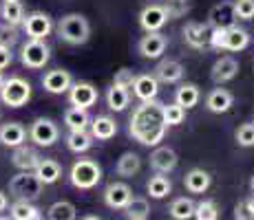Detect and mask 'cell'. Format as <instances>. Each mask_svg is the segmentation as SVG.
Returning <instances> with one entry per match:
<instances>
[{
  "label": "cell",
  "mask_w": 254,
  "mask_h": 220,
  "mask_svg": "<svg viewBox=\"0 0 254 220\" xmlns=\"http://www.w3.org/2000/svg\"><path fill=\"white\" fill-rule=\"evenodd\" d=\"M51 57V51L45 44V40H31L22 44V53H20V60L27 68H42Z\"/></svg>",
  "instance_id": "cell-7"
},
{
  "label": "cell",
  "mask_w": 254,
  "mask_h": 220,
  "mask_svg": "<svg viewBox=\"0 0 254 220\" xmlns=\"http://www.w3.org/2000/svg\"><path fill=\"white\" fill-rule=\"evenodd\" d=\"M186 119V108L179 104H168L164 106V121L166 126H179Z\"/></svg>",
  "instance_id": "cell-40"
},
{
  "label": "cell",
  "mask_w": 254,
  "mask_h": 220,
  "mask_svg": "<svg viewBox=\"0 0 254 220\" xmlns=\"http://www.w3.org/2000/svg\"><path fill=\"white\" fill-rule=\"evenodd\" d=\"M166 121H164V104H159L157 99L141 101L137 110L130 117L128 132L135 141H139L141 145H159V141H164L166 134Z\"/></svg>",
  "instance_id": "cell-1"
},
{
  "label": "cell",
  "mask_w": 254,
  "mask_h": 220,
  "mask_svg": "<svg viewBox=\"0 0 254 220\" xmlns=\"http://www.w3.org/2000/svg\"><path fill=\"white\" fill-rule=\"evenodd\" d=\"M9 216L13 220H38L40 218V209H38L36 205H31V200L18 198L16 203L9 207Z\"/></svg>",
  "instance_id": "cell-29"
},
{
  "label": "cell",
  "mask_w": 254,
  "mask_h": 220,
  "mask_svg": "<svg viewBox=\"0 0 254 220\" xmlns=\"http://www.w3.org/2000/svg\"><path fill=\"white\" fill-rule=\"evenodd\" d=\"M146 189H148V194L153 198H166L170 194V189H173V185H170V180L166 178V176L162 174H157V176H153V178L148 180V185H146Z\"/></svg>",
  "instance_id": "cell-37"
},
{
  "label": "cell",
  "mask_w": 254,
  "mask_h": 220,
  "mask_svg": "<svg viewBox=\"0 0 254 220\" xmlns=\"http://www.w3.org/2000/svg\"><path fill=\"white\" fill-rule=\"evenodd\" d=\"M11 163H13V168H18V170H31L33 172L36 165L40 163V154H38L33 148H27L24 143H20L13 148Z\"/></svg>",
  "instance_id": "cell-22"
},
{
  "label": "cell",
  "mask_w": 254,
  "mask_h": 220,
  "mask_svg": "<svg viewBox=\"0 0 254 220\" xmlns=\"http://www.w3.org/2000/svg\"><path fill=\"white\" fill-rule=\"evenodd\" d=\"M234 218L237 220H250V218H254L252 216V212L248 209V205H246V200H241V203L234 207Z\"/></svg>",
  "instance_id": "cell-45"
},
{
  "label": "cell",
  "mask_w": 254,
  "mask_h": 220,
  "mask_svg": "<svg viewBox=\"0 0 254 220\" xmlns=\"http://www.w3.org/2000/svg\"><path fill=\"white\" fill-rule=\"evenodd\" d=\"M22 27H24V33H27L31 40H45V38L51 36V31H53L51 18L42 11L29 13V16L22 20Z\"/></svg>",
  "instance_id": "cell-8"
},
{
  "label": "cell",
  "mask_w": 254,
  "mask_h": 220,
  "mask_svg": "<svg viewBox=\"0 0 254 220\" xmlns=\"http://www.w3.org/2000/svg\"><path fill=\"white\" fill-rule=\"evenodd\" d=\"M0 18L11 27H18L24 20V9L18 0H2V7H0Z\"/></svg>",
  "instance_id": "cell-28"
},
{
  "label": "cell",
  "mask_w": 254,
  "mask_h": 220,
  "mask_svg": "<svg viewBox=\"0 0 254 220\" xmlns=\"http://www.w3.org/2000/svg\"><path fill=\"white\" fill-rule=\"evenodd\" d=\"M130 196H133V192L126 183H111L104 189V203L111 209H124V205L130 200Z\"/></svg>",
  "instance_id": "cell-18"
},
{
  "label": "cell",
  "mask_w": 254,
  "mask_h": 220,
  "mask_svg": "<svg viewBox=\"0 0 254 220\" xmlns=\"http://www.w3.org/2000/svg\"><path fill=\"white\" fill-rule=\"evenodd\" d=\"M128 101H130L128 88H124V86H120V84H113L109 90H106V104H109L111 110H115V112L126 110Z\"/></svg>",
  "instance_id": "cell-27"
},
{
  "label": "cell",
  "mask_w": 254,
  "mask_h": 220,
  "mask_svg": "<svg viewBox=\"0 0 254 220\" xmlns=\"http://www.w3.org/2000/svg\"><path fill=\"white\" fill-rule=\"evenodd\" d=\"M71 84H73V77L64 68H53V71L45 73V77H42V86L51 95H62V92L69 90Z\"/></svg>",
  "instance_id": "cell-12"
},
{
  "label": "cell",
  "mask_w": 254,
  "mask_h": 220,
  "mask_svg": "<svg viewBox=\"0 0 254 220\" xmlns=\"http://www.w3.org/2000/svg\"><path fill=\"white\" fill-rule=\"evenodd\" d=\"M197 101H199V86L197 84H182L177 88V92H175V104L184 106L186 110L197 106Z\"/></svg>",
  "instance_id": "cell-32"
},
{
  "label": "cell",
  "mask_w": 254,
  "mask_h": 220,
  "mask_svg": "<svg viewBox=\"0 0 254 220\" xmlns=\"http://www.w3.org/2000/svg\"><path fill=\"white\" fill-rule=\"evenodd\" d=\"M66 145H69L71 152L82 154V152H86V150H91L93 134L86 132V130H71L69 136H66Z\"/></svg>",
  "instance_id": "cell-30"
},
{
  "label": "cell",
  "mask_w": 254,
  "mask_h": 220,
  "mask_svg": "<svg viewBox=\"0 0 254 220\" xmlns=\"http://www.w3.org/2000/svg\"><path fill=\"white\" fill-rule=\"evenodd\" d=\"M2 82H4V77H2V71H0V86H2Z\"/></svg>",
  "instance_id": "cell-50"
},
{
  "label": "cell",
  "mask_w": 254,
  "mask_h": 220,
  "mask_svg": "<svg viewBox=\"0 0 254 220\" xmlns=\"http://www.w3.org/2000/svg\"><path fill=\"white\" fill-rule=\"evenodd\" d=\"M162 7L166 16H168V20H177V18H184L192 9V4H190V0H166Z\"/></svg>",
  "instance_id": "cell-38"
},
{
  "label": "cell",
  "mask_w": 254,
  "mask_h": 220,
  "mask_svg": "<svg viewBox=\"0 0 254 220\" xmlns=\"http://www.w3.org/2000/svg\"><path fill=\"white\" fill-rule=\"evenodd\" d=\"M250 44V33L241 27H228L223 31V40H221V48L226 51H243V48Z\"/></svg>",
  "instance_id": "cell-19"
},
{
  "label": "cell",
  "mask_w": 254,
  "mask_h": 220,
  "mask_svg": "<svg viewBox=\"0 0 254 220\" xmlns=\"http://www.w3.org/2000/svg\"><path fill=\"white\" fill-rule=\"evenodd\" d=\"M197 220H217L219 218V209L214 200H201L199 205H194V216Z\"/></svg>",
  "instance_id": "cell-39"
},
{
  "label": "cell",
  "mask_w": 254,
  "mask_h": 220,
  "mask_svg": "<svg viewBox=\"0 0 254 220\" xmlns=\"http://www.w3.org/2000/svg\"><path fill=\"white\" fill-rule=\"evenodd\" d=\"M246 205H248V209H250L252 216H254V192H252V196H250V198H246Z\"/></svg>",
  "instance_id": "cell-48"
},
{
  "label": "cell",
  "mask_w": 254,
  "mask_h": 220,
  "mask_svg": "<svg viewBox=\"0 0 254 220\" xmlns=\"http://www.w3.org/2000/svg\"><path fill=\"white\" fill-rule=\"evenodd\" d=\"M124 212H126V218L128 220H146L150 214L148 200L139 198V196H130V200L124 205Z\"/></svg>",
  "instance_id": "cell-33"
},
{
  "label": "cell",
  "mask_w": 254,
  "mask_h": 220,
  "mask_svg": "<svg viewBox=\"0 0 254 220\" xmlns=\"http://www.w3.org/2000/svg\"><path fill=\"white\" fill-rule=\"evenodd\" d=\"M64 124L69 130H86V126L91 124V117L86 108H77V106H73L64 112Z\"/></svg>",
  "instance_id": "cell-31"
},
{
  "label": "cell",
  "mask_w": 254,
  "mask_h": 220,
  "mask_svg": "<svg viewBox=\"0 0 254 220\" xmlns=\"http://www.w3.org/2000/svg\"><path fill=\"white\" fill-rule=\"evenodd\" d=\"M31 99V84L22 77H9L0 86V101L9 108H20Z\"/></svg>",
  "instance_id": "cell-5"
},
{
  "label": "cell",
  "mask_w": 254,
  "mask_h": 220,
  "mask_svg": "<svg viewBox=\"0 0 254 220\" xmlns=\"http://www.w3.org/2000/svg\"><path fill=\"white\" fill-rule=\"evenodd\" d=\"M166 22H168V16H166L162 4H148V7H144L139 13V27L144 29L146 33L159 31Z\"/></svg>",
  "instance_id": "cell-13"
},
{
  "label": "cell",
  "mask_w": 254,
  "mask_h": 220,
  "mask_svg": "<svg viewBox=\"0 0 254 220\" xmlns=\"http://www.w3.org/2000/svg\"><path fill=\"white\" fill-rule=\"evenodd\" d=\"M232 92H228L226 88H214V90H210V95L206 97V106L210 112H217V115H221V112H228L232 108Z\"/></svg>",
  "instance_id": "cell-23"
},
{
  "label": "cell",
  "mask_w": 254,
  "mask_h": 220,
  "mask_svg": "<svg viewBox=\"0 0 254 220\" xmlns=\"http://www.w3.org/2000/svg\"><path fill=\"white\" fill-rule=\"evenodd\" d=\"M16 42H18L16 27H11V24L4 22L2 27H0V44H2V46H13Z\"/></svg>",
  "instance_id": "cell-43"
},
{
  "label": "cell",
  "mask_w": 254,
  "mask_h": 220,
  "mask_svg": "<svg viewBox=\"0 0 254 220\" xmlns=\"http://www.w3.org/2000/svg\"><path fill=\"white\" fill-rule=\"evenodd\" d=\"M36 176L42 180V185H53L60 180L62 176V165L53 159H40V163L36 165Z\"/></svg>",
  "instance_id": "cell-24"
},
{
  "label": "cell",
  "mask_w": 254,
  "mask_h": 220,
  "mask_svg": "<svg viewBox=\"0 0 254 220\" xmlns=\"http://www.w3.org/2000/svg\"><path fill=\"white\" fill-rule=\"evenodd\" d=\"M133 92L135 97H137L139 101H148V99H157L159 95V82L155 75H148V73H144V75H135V82H133Z\"/></svg>",
  "instance_id": "cell-15"
},
{
  "label": "cell",
  "mask_w": 254,
  "mask_h": 220,
  "mask_svg": "<svg viewBox=\"0 0 254 220\" xmlns=\"http://www.w3.org/2000/svg\"><path fill=\"white\" fill-rule=\"evenodd\" d=\"M237 73H239V62L230 55H223L214 62L212 71H210V80H212L214 84H226V82L237 77Z\"/></svg>",
  "instance_id": "cell-14"
},
{
  "label": "cell",
  "mask_w": 254,
  "mask_h": 220,
  "mask_svg": "<svg viewBox=\"0 0 254 220\" xmlns=\"http://www.w3.org/2000/svg\"><path fill=\"white\" fill-rule=\"evenodd\" d=\"M69 101L73 106H77V108H86L89 110L91 106H95L97 101V88L89 84V82H77V84H71L69 90Z\"/></svg>",
  "instance_id": "cell-10"
},
{
  "label": "cell",
  "mask_w": 254,
  "mask_h": 220,
  "mask_svg": "<svg viewBox=\"0 0 254 220\" xmlns=\"http://www.w3.org/2000/svg\"><path fill=\"white\" fill-rule=\"evenodd\" d=\"M177 161H179L177 152L173 148H168V145H162V148H157L150 154V168L159 174H168L177 168Z\"/></svg>",
  "instance_id": "cell-16"
},
{
  "label": "cell",
  "mask_w": 254,
  "mask_h": 220,
  "mask_svg": "<svg viewBox=\"0 0 254 220\" xmlns=\"http://www.w3.org/2000/svg\"><path fill=\"white\" fill-rule=\"evenodd\" d=\"M47 216L51 220H73L77 216V214H75V205L69 203V200H58V203H53L51 207H49Z\"/></svg>",
  "instance_id": "cell-36"
},
{
  "label": "cell",
  "mask_w": 254,
  "mask_h": 220,
  "mask_svg": "<svg viewBox=\"0 0 254 220\" xmlns=\"http://www.w3.org/2000/svg\"><path fill=\"white\" fill-rule=\"evenodd\" d=\"M210 183H212L210 174L206 172V170H199V168L190 170V172L186 174V178H184V185H186V189H188L190 194H203L210 187Z\"/></svg>",
  "instance_id": "cell-26"
},
{
  "label": "cell",
  "mask_w": 254,
  "mask_h": 220,
  "mask_svg": "<svg viewBox=\"0 0 254 220\" xmlns=\"http://www.w3.org/2000/svg\"><path fill=\"white\" fill-rule=\"evenodd\" d=\"M56 29H58L60 40L66 44H73V46H75V44H84L91 36V24L84 16H80V13H69V16L60 18Z\"/></svg>",
  "instance_id": "cell-2"
},
{
  "label": "cell",
  "mask_w": 254,
  "mask_h": 220,
  "mask_svg": "<svg viewBox=\"0 0 254 220\" xmlns=\"http://www.w3.org/2000/svg\"><path fill=\"white\" fill-rule=\"evenodd\" d=\"M184 42L190 48H206L210 40V27L201 22H188L184 27Z\"/></svg>",
  "instance_id": "cell-17"
},
{
  "label": "cell",
  "mask_w": 254,
  "mask_h": 220,
  "mask_svg": "<svg viewBox=\"0 0 254 220\" xmlns=\"http://www.w3.org/2000/svg\"><path fill=\"white\" fill-rule=\"evenodd\" d=\"M168 212H170V216H173L175 220H188V218L194 216V203L190 198H186V196L175 198Z\"/></svg>",
  "instance_id": "cell-35"
},
{
  "label": "cell",
  "mask_w": 254,
  "mask_h": 220,
  "mask_svg": "<svg viewBox=\"0 0 254 220\" xmlns=\"http://www.w3.org/2000/svg\"><path fill=\"white\" fill-rule=\"evenodd\" d=\"M234 13L239 20H252L254 18V0H237L234 2Z\"/></svg>",
  "instance_id": "cell-42"
},
{
  "label": "cell",
  "mask_w": 254,
  "mask_h": 220,
  "mask_svg": "<svg viewBox=\"0 0 254 220\" xmlns=\"http://www.w3.org/2000/svg\"><path fill=\"white\" fill-rule=\"evenodd\" d=\"M141 168V159L135 152H124L117 161V174L120 176H135Z\"/></svg>",
  "instance_id": "cell-34"
},
{
  "label": "cell",
  "mask_w": 254,
  "mask_h": 220,
  "mask_svg": "<svg viewBox=\"0 0 254 220\" xmlns=\"http://www.w3.org/2000/svg\"><path fill=\"white\" fill-rule=\"evenodd\" d=\"M237 22V13H234V2L223 0V2L214 4L208 13V27L210 29H228Z\"/></svg>",
  "instance_id": "cell-9"
},
{
  "label": "cell",
  "mask_w": 254,
  "mask_h": 220,
  "mask_svg": "<svg viewBox=\"0 0 254 220\" xmlns=\"http://www.w3.org/2000/svg\"><path fill=\"white\" fill-rule=\"evenodd\" d=\"M250 189H252V192H254V176H252V178H250Z\"/></svg>",
  "instance_id": "cell-49"
},
{
  "label": "cell",
  "mask_w": 254,
  "mask_h": 220,
  "mask_svg": "<svg viewBox=\"0 0 254 220\" xmlns=\"http://www.w3.org/2000/svg\"><path fill=\"white\" fill-rule=\"evenodd\" d=\"M9 207V200H7V194L0 192V212H4V209Z\"/></svg>",
  "instance_id": "cell-47"
},
{
  "label": "cell",
  "mask_w": 254,
  "mask_h": 220,
  "mask_svg": "<svg viewBox=\"0 0 254 220\" xmlns=\"http://www.w3.org/2000/svg\"><path fill=\"white\" fill-rule=\"evenodd\" d=\"M42 180L36 176V172L31 170H20V174H16L9 180V192L11 196L20 198V200H36L42 194Z\"/></svg>",
  "instance_id": "cell-4"
},
{
  "label": "cell",
  "mask_w": 254,
  "mask_h": 220,
  "mask_svg": "<svg viewBox=\"0 0 254 220\" xmlns=\"http://www.w3.org/2000/svg\"><path fill=\"white\" fill-rule=\"evenodd\" d=\"M133 82H135V73L130 71V68H120V71L115 73V82H113V84L130 88V86H133Z\"/></svg>",
  "instance_id": "cell-44"
},
{
  "label": "cell",
  "mask_w": 254,
  "mask_h": 220,
  "mask_svg": "<svg viewBox=\"0 0 254 220\" xmlns=\"http://www.w3.org/2000/svg\"><path fill=\"white\" fill-rule=\"evenodd\" d=\"M69 178L75 189H93L102 180V168L93 159H80L73 163Z\"/></svg>",
  "instance_id": "cell-3"
},
{
  "label": "cell",
  "mask_w": 254,
  "mask_h": 220,
  "mask_svg": "<svg viewBox=\"0 0 254 220\" xmlns=\"http://www.w3.org/2000/svg\"><path fill=\"white\" fill-rule=\"evenodd\" d=\"M29 139L40 148H51L58 139H60V130L49 117H38L29 128Z\"/></svg>",
  "instance_id": "cell-6"
},
{
  "label": "cell",
  "mask_w": 254,
  "mask_h": 220,
  "mask_svg": "<svg viewBox=\"0 0 254 220\" xmlns=\"http://www.w3.org/2000/svg\"><path fill=\"white\" fill-rule=\"evenodd\" d=\"M24 139H27V130L18 121H9V124L0 126V143L7 148H16V145L24 143Z\"/></svg>",
  "instance_id": "cell-21"
},
{
  "label": "cell",
  "mask_w": 254,
  "mask_h": 220,
  "mask_svg": "<svg viewBox=\"0 0 254 220\" xmlns=\"http://www.w3.org/2000/svg\"><path fill=\"white\" fill-rule=\"evenodd\" d=\"M166 46H168V40H166V36H162L159 31H148L144 38L139 40V53L144 57H148V60H159V57L164 55Z\"/></svg>",
  "instance_id": "cell-11"
},
{
  "label": "cell",
  "mask_w": 254,
  "mask_h": 220,
  "mask_svg": "<svg viewBox=\"0 0 254 220\" xmlns=\"http://www.w3.org/2000/svg\"><path fill=\"white\" fill-rule=\"evenodd\" d=\"M237 143L243 148H252L254 145V124H243L237 130Z\"/></svg>",
  "instance_id": "cell-41"
},
{
  "label": "cell",
  "mask_w": 254,
  "mask_h": 220,
  "mask_svg": "<svg viewBox=\"0 0 254 220\" xmlns=\"http://www.w3.org/2000/svg\"><path fill=\"white\" fill-rule=\"evenodd\" d=\"M89 126H91L93 139L109 141V139H113V136L117 134V124H115V119H111V117H106V115L95 117V119H93Z\"/></svg>",
  "instance_id": "cell-25"
},
{
  "label": "cell",
  "mask_w": 254,
  "mask_h": 220,
  "mask_svg": "<svg viewBox=\"0 0 254 220\" xmlns=\"http://www.w3.org/2000/svg\"><path fill=\"white\" fill-rule=\"evenodd\" d=\"M155 77L164 84H177L184 77V66L177 60H162L155 68Z\"/></svg>",
  "instance_id": "cell-20"
},
{
  "label": "cell",
  "mask_w": 254,
  "mask_h": 220,
  "mask_svg": "<svg viewBox=\"0 0 254 220\" xmlns=\"http://www.w3.org/2000/svg\"><path fill=\"white\" fill-rule=\"evenodd\" d=\"M11 60H13V55H11V46H2V44H0V71L11 64Z\"/></svg>",
  "instance_id": "cell-46"
}]
</instances>
